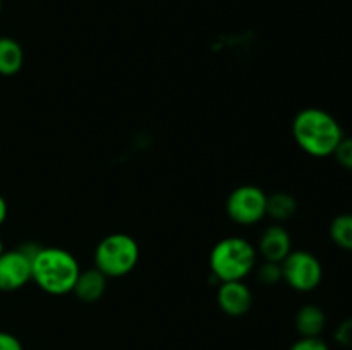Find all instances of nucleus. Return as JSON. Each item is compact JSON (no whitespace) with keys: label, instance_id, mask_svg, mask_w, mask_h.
Instances as JSON below:
<instances>
[{"label":"nucleus","instance_id":"obj_11","mask_svg":"<svg viewBox=\"0 0 352 350\" xmlns=\"http://www.w3.org/2000/svg\"><path fill=\"white\" fill-rule=\"evenodd\" d=\"M294 326L299 336H322L327 326L325 311L316 304H305L296 312Z\"/></svg>","mask_w":352,"mask_h":350},{"label":"nucleus","instance_id":"obj_21","mask_svg":"<svg viewBox=\"0 0 352 350\" xmlns=\"http://www.w3.org/2000/svg\"><path fill=\"white\" fill-rule=\"evenodd\" d=\"M3 250H6V249H3V242H2V239H0V256H2Z\"/></svg>","mask_w":352,"mask_h":350},{"label":"nucleus","instance_id":"obj_3","mask_svg":"<svg viewBox=\"0 0 352 350\" xmlns=\"http://www.w3.org/2000/svg\"><path fill=\"white\" fill-rule=\"evenodd\" d=\"M256 263V247L244 237H226L210 253V271L220 283L244 280L253 273Z\"/></svg>","mask_w":352,"mask_h":350},{"label":"nucleus","instance_id":"obj_17","mask_svg":"<svg viewBox=\"0 0 352 350\" xmlns=\"http://www.w3.org/2000/svg\"><path fill=\"white\" fill-rule=\"evenodd\" d=\"M289 350H330V347L322 336H299Z\"/></svg>","mask_w":352,"mask_h":350},{"label":"nucleus","instance_id":"obj_10","mask_svg":"<svg viewBox=\"0 0 352 350\" xmlns=\"http://www.w3.org/2000/svg\"><path fill=\"white\" fill-rule=\"evenodd\" d=\"M107 283H109V278L96 268L81 270L74 288H72V294L85 304H93L105 295Z\"/></svg>","mask_w":352,"mask_h":350},{"label":"nucleus","instance_id":"obj_20","mask_svg":"<svg viewBox=\"0 0 352 350\" xmlns=\"http://www.w3.org/2000/svg\"><path fill=\"white\" fill-rule=\"evenodd\" d=\"M7 213H9V208H7V201L3 199V196L0 194V226H2L3 222L7 220Z\"/></svg>","mask_w":352,"mask_h":350},{"label":"nucleus","instance_id":"obj_4","mask_svg":"<svg viewBox=\"0 0 352 350\" xmlns=\"http://www.w3.org/2000/svg\"><path fill=\"white\" fill-rule=\"evenodd\" d=\"M140 244L129 233L116 232L103 237L95 249V268L107 278H120L140 263Z\"/></svg>","mask_w":352,"mask_h":350},{"label":"nucleus","instance_id":"obj_2","mask_svg":"<svg viewBox=\"0 0 352 350\" xmlns=\"http://www.w3.org/2000/svg\"><path fill=\"white\" fill-rule=\"evenodd\" d=\"M79 273L78 257L62 247H40L31 257V281L48 295L72 294Z\"/></svg>","mask_w":352,"mask_h":350},{"label":"nucleus","instance_id":"obj_15","mask_svg":"<svg viewBox=\"0 0 352 350\" xmlns=\"http://www.w3.org/2000/svg\"><path fill=\"white\" fill-rule=\"evenodd\" d=\"M256 270V277L258 280L261 281L263 285H277L282 281V266L280 263H270V261H263Z\"/></svg>","mask_w":352,"mask_h":350},{"label":"nucleus","instance_id":"obj_22","mask_svg":"<svg viewBox=\"0 0 352 350\" xmlns=\"http://www.w3.org/2000/svg\"><path fill=\"white\" fill-rule=\"evenodd\" d=\"M0 12H2V0H0Z\"/></svg>","mask_w":352,"mask_h":350},{"label":"nucleus","instance_id":"obj_1","mask_svg":"<svg viewBox=\"0 0 352 350\" xmlns=\"http://www.w3.org/2000/svg\"><path fill=\"white\" fill-rule=\"evenodd\" d=\"M292 137L306 154L327 158L336 153L344 137V129L330 112L318 106H308L296 113L292 120Z\"/></svg>","mask_w":352,"mask_h":350},{"label":"nucleus","instance_id":"obj_19","mask_svg":"<svg viewBox=\"0 0 352 350\" xmlns=\"http://www.w3.org/2000/svg\"><path fill=\"white\" fill-rule=\"evenodd\" d=\"M0 350H24V347L16 335L0 329Z\"/></svg>","mask_w":352,"mask_h":350},{"label":"nucleus","instance_id":"obj_8","mask_svg":"<svg viewBox=\"0 0 352 350\" xmlns=\"http://www.w3.org/2000/svg\"><path fill=\"white\" fill-rule=\"evenodd\" d=\"M217 304L223 314L230 318H241L248 314L253 305V292L241 281H223L217 290Z\"/></svg>","mask_w":352,"mask_h":350},{"label":"nucleus","instance_id":"obj_14","mask_svg":"<svg viewBox=\"0 0 352 350\" xmlns=\"http://www.w3.org/2000/svg\"><path fill=\"white\" fill-rule=\"evenodd\" d=\"M330 239L337 247L352 253V213H340L330 223Z\"/></svg>","mask_w":352,"mask_h":350},{"label":"nucleus","instance_id":"obj_12","mask_svg":"<svg viewBox=\"0 0 352 350\" xmlns=\"http://www.w3.org/2000/svg\"><path fill=\"white\" fill-rule=\"evenodd\" d=\"M24 65V51L19 41L10 36H0V75H16Z\"/></svg>","mask_w":352,"mask_h":350},{"label":"nucleus","instance_id":"obj_7","mask_svg":"<svg viewBox=\"0 0 352 350\" xmlns=\"http://www.w3.org/2000/svg\"><path fill=\"white\" fill-rule=\"evenodd\" d=\"M31 281V256L19 249L3 250L0 256V292H16Z\"/></svg>","mask_w":352,"mask_h":350},{"label":"nucleus","instance_id":"obj_5","mask_svg":"<svg viewBox=\"0 0 352 350\" xmlns=\"http://www.w3.org/2000/svg\"><path fill=\"white\" fill-rule=\"evenodd\" d=\"M282 281L292 290L308 294L316 290L323 280V266L318 257L309 250H291L280 263Z\"/></svg>","mask_w":352,"mask_h":350},{"label":"nucleus","instance_id":"obj_16","mask_svg":"<svg viewBox=\"0 0 352 350\" xmlns=\"http://www.w3.org/2000/svg\"><path fill=\"white\" fill-rule=\"evenodd\" d=\"M333 156H336L337 163H339L340 167L352 172V137H342V141H340L339 146H337Z\"/></svg>","mask_w":352,"mask_h":350},{"label":"nucleus","instance_id":"obj_6","mask_svg":"<svg viewBox=\"0 0 352 350\" xmlns=\"http://www.w3.org/2000/svg\"><path fill=\"white\" fill-rule=\"evenodd\" d=\"M267 192L258 185H239L227 198L226 211L237 225H256L267 216Z\"/></svg>","mask_w":352,"mask_h":350},{"label":"nucleus","instance_id":"obj_13","mask_svg":"<svg viewBox=\"0 0 352 350\" xmlns=\"http://www.w3.org/2000/svg\"><path fill=\"white\" fill-rule=\"evenodd\" d=\"M298 213V201L289 192H274L267 199V216L275 223L289 222Z\"/></svg>","mask_w":352,"mask_h":350},{"label":"nucleus","instance_id":"obj_9","mask_svg":"<svg viewBox=\"0 0 352 350\" xmlns=\"http://www.w3.org/2000/svg\"><path fill=\"white\" fill-rule=\"evenodd\" d=\"M256 250L263 261L282 263L292 250L291 233L282 223H274L263 230Z\"/></svg>","mask_w":352,"mask_h":350},{"label":"nucleus","instance_id":"obj_18","mask_svg":"<svg viewBox=\"0 0 352 350\" xmlns=\"http://www.w3.org/2000/svg\"><path fill=\"white\" fill-rule=\"evenodd\" d=\"M333 340L344 349H352V316L339 323L333 331Z\"/></svg>","mask_w":352,"mask_h":350}]
</instances>
